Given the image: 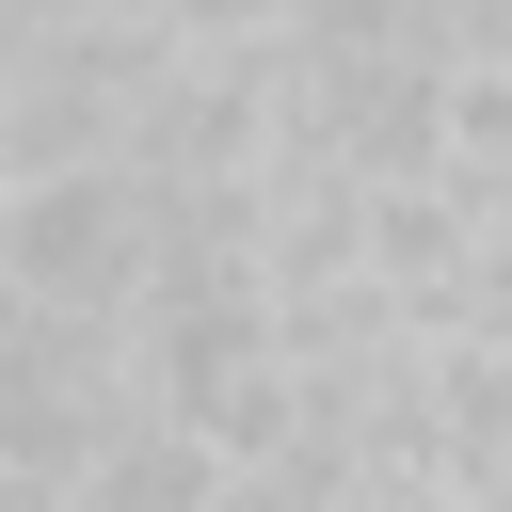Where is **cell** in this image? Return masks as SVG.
<instances>
[{"label":"cell","mask_w":512,"mask_h":512,"mask_svg":"<svg viewBox=\"0 0 512 512\" xmlns=\"http://www.w3.org/2000/svg\"><path fill=\"white\" fill-rule=\"evenodd\" d=\"M144 272H160V192L128 160H64L0 192V288L32 320H128Z\"/></svg>","instance_id":"1"},{"label":"cell","mask_w":512,"mask_h":512,"mask_svg":"<svg viewBox=\"0 0 512 512\" xmlns=\"http://www.w3.org/2000/svg\"><path fill=\"white\" fill-rule=\"evenodd\" d=\"M416 176H448L480 224H512V16L432 48V144H416Z\"/></svg>","instance_id":"2"},{"label":"cell","mask_w":512,"mask_h":512,"mask_svg":"<svg viewBox=\"0 0 512 512\" xmlns=\"http://www.w3.org/2000/svg\"><path fill=\"white\" fill-rule=\"evenodd\" d=\"M224 480H240L224 448H192L176 416H128V432L80 464V512H224Z\"/></svg>","instance_id":"3"}]
</instances>
